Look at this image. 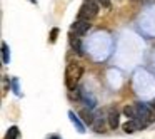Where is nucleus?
Listing matches in <instances>:
<instances>
[{
	"label": "nucleus",
	"instance_id": "f257e3e1",
	"mask_svg": "<svg viewBox=\"0 0 155 139\" xmlns=\"http://www.w3.org/2000/svg\"><path fill=\"white\" fill-rule=\"evenodd\" d=\"M82 74H84V69H82L80 64L77 62H70L65 69V85H67L68 91H75L77 89V84L80 81Z\"/></svg>",
	"mask_w": 155,
	"mask_h": 139
},
{
	"label": "nucleus",
	"instance_id": "f03ea898",
	"mask_svg": "<svg viewBox=\"0 0 155 139\" xmlns=\"http://www.w3.org/2000/svg\"><path fill=\"white\" fill-rule=\"evenodd\" d=\"M137 114H138V121L143 122L145 126L152 124L155 121V111L150 104H145V102H137Z\"/></svg>",
	"mask_w": 155,
	"mask_h": 139
},
{
	"label": "nucleus",
	"instance_id": "7ed1b4c3",
	"mask_svg": "<svg viewBox=\"0 0 155 139\" xmlns=\"http://www.w3.org/2000/svg\"><path fill=\"white\" fill-rule=\"evenodd\" d=\"M98 2L97 0H84L80 10H78V17L87 19V20H94L98 15Z\"/></svg>",
	"mask_w": 155,
	"mask_h": 139
},
{
	"label": "nucleus",
	"instance_id": "20e7f679",
	"mask_svg": "<svg viewBox=\"0 0 155 139\" xmlns=\"http://www.w3.org/2000/svg\"><path fill=\"white\" fill-rule=\"evenodd\" d=\"M92 20H87V19H82V17H77V20L74 22V25H72V30L75 32L77 35H85L88 30H90Z\"/></svg>",
	"mask_w": 155,
	"mask_h": 139
},
{
	"label": "nucleus",
	"instance_id": "39448f33",
	"mask_svg": "<svg viewBox=\"0 0 155 139\" xmlns=\"http://www.w3.org/2000/svg\"><path fill=\"white\" fill-rule=\"evenodd\" d=\"M124 131L127 132V134H132V132H137V131H142L143 127H147V126L143 124V122H140L138 119H128L127 122H125L124 126Z\"/></svg>",
	"mask_w": 155,
	"mask_h": 139
},
{
	"label": "nucleus",
	"instance_id": "423d86ee",
	"mask_svg": "<svg viewBox=\"0 0 155 139\" xmlns=\"http://www.w3.org/2000/svg\"><path fill=\"white\" fill-rule=\"evenodd\" d=\"M107 121H108V127L110 129H117L118 127V111L117 109H108Z\"/></svg>",
	"mask_w": 155,
	"mask_h": 139
},
{
	"label": "nucleus",
	"instance_id": "0eeeda50",
	"mask_svg": "<svg viewBox=\"0 0 155 139\" xmlns=\"http://www.w3.org/2000/svg\"><path fill=\"white\" fill-rule=\"evenodd\" d=\"M78 116H80V117H82V121H84L87 126H92V124H94L95 114L90 111V107H88V109H82V111H80V114H78Z\"/></svg>",
	"mask_w": 155,
	"mask_h": 139
},
{
	"label": "nucleus",
	"instance_id": "6e6552de",
	"mask_svg": "<svg viewBox=\"0 0 155 139\" xmlns=\"http://www.w3.org/2000/svg\"><path fill=\"white\" fill-rule=\"evenodd\" d=\"M92 127H94V131H95V132H104L105 124H104V119H102V116H100V114H97V116H95Z\"/></svg>",
	"mask_w": 155,
	"mask_h": 139
},
{
	"label": "nucleus",
	"instance_id": "1a4fd4ad",
	"mask_svg": "<svg viewBox=\"0 0 155 139\" xmlns=\"http://www.w3.org/2000/svg\"><path fill=\"white\" fill-rule=\"evenodd\" d=\"M68 117H70V121H72V124L75 126V127H77V131L78 132H85V127H84V124H82L80 122V119L77 117V116H75V112H68Z\"/></svg>",
	"mask_w": 155,
	"mask_h": 139
},
{
	"label": "nucleus",
	"instance_id": "9d476101",
	"mask_svg": "<svg viewBox=\"0 0 155 139\" xmlns=\"http://www.w3.org/2000/svg\"><path fill=\"white\" fill-rule=\"evenodd\" d=\"M124 114L127 116L128 119H137L138 114H137V106H125L124 107Z\"/></svg>",
	"mask_w": 155,
	"mask_h": 139
},
{
	"label": "nucleus",
	"instance_id": "9b49d317",
	"mask_svg": "<svg viewBox=\"0 0 155 139\" xmlns=\"http://www.w3.org/2000/svg\"><path fill=\"white\" fill-rule=\"evenodd\" d=\"M2 62L4 64L10 62V52H8V45L5 42H2Z\"/></svg>",
	"mask_w": 155,
	"mask_h": 139
},
{
	"label": "nucleus",
	"instance_id": "f8f14e48",
	"mask_svg": "<svg viewBox=\"0 0 155 139\" xmlns=\"http://www.w3.org/2000/svg\"><path fill=\"white\" fill-rule=\"evenodd\" d=\"M70 45L77 54H82V44H80V39L78 37H74V35H72L70 37Z\"/></svg>",
	"mask_w": 155,
	"mask_h": 139
},
{
	"label": "nucleus",
	"instance_id": "ddd939ff",
	"mask_svg": "<svg viewBox=\"0 0 155 139\" xmlns=\"http://www.w3.org/2000/svg\"><path fill=\"white\" fill-rule=\"evenodd\" d=\"M17 136H18V127L17 126H12V127H8L5 139H17Z\"/></svg>",
	"mask_w": 155,
	"mask_h": 139
},
{
	"label": "nucleus",
	"instance_id": "4468645a",
	"mask_svg": "<svg viewBox=\"0 0 155 139\" xmlns=\"http://www.w3.org/2000/svg\"><path fill=\"white\" fill-rule=\"evenodd\" d=\"M57 35H58V29H57V27L52 29V32H50V42H55V40H57Z\"/></svg>",
	"mask_w": 155,
	"mask_h": 139
},
{
	"label": "nucleus",
	"instance_id": "2eb2a0df",
	"mask_svg": "<svg viewBox=\"0 0 155 139\" xmlns=\"http://www.w3.org/2000/svg\"><path fill=\"white\" fill-rule=\"evenodd\" d=\"M97 2L102 5V7H105V9H110V0H97Z\"/></svg>",
	"mask_w": 155,
	"mask_h": 139
},
{
	"label": "nucleus",
	"instance_id": "dca6fc26",
	"mask_svg": "<svg viewBox=\"0 0 155 139\" xmlns=\"http://www.w3.org/2000/svg\"><path fill=\"white\" fill-rule=\"evenodd\" d=\"M150 106H152V107H153V111H155V99H153V101H152V104H150Z\"/></svg>",
	"mask_w": 155,
	"mask_h": 139
},
{
	"label": "nucleus",
	"instance_id": "f3484780",
	"mask_svg": "<svg viewBox=\"0 0 155 139\" xmlns=\"http://www.w3.org/2000/svg\"><path fill=\"white\" fill-rule=\"evenodd\" d=\"M48 139H58V137H57V136H52V137H48Z\"/></svg>",
	"mask_w": 155,
	"mask_h": 139
}]
</instances>
